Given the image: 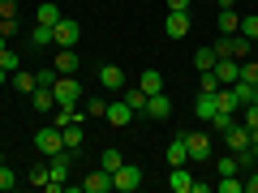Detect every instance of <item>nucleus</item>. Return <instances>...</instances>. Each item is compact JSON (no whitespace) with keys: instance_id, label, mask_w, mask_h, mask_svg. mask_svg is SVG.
Instances as JSON below:
<instances>
[{"instance_id":"f257e3e1","label":"nucleus","mask_w":258,"mask_h":193,"mask_svg":"<svg viewBox=\"0 0 258 193\" xmlns=\"http://www.w3.org/2000/svg\"><path fill=\"white\" fill-rule=\"evenodd\" d=\"M52 99H56V108H78L82 103V82L74 73H60L52 82Z\"/></svg>"},{"instance_id":"f03ea898","label":"nucleus","mask_w":258,"mask_h":193,"mask_svg":"<svg viewBox=\"0 0 258 193\" xmlns=\"http://www.w3.org/2000/svg\"><path fill=\"white\" fill-rule=\"evenodd\" d=\"M185 146H189V163H207V159L215 155V142H211V133H203V129H194V133H185Z\"/></svg>"},{"instance_id":"7ed1b4c3","label":"nucleus","mask_w":258,"mask_h":193,"mask_svg":"<svg viewBox=\"0 0 258 193\" xmlns=\"http://www.w3.org/2000/svg\"><path fill=\"white\" fill-rule=\"evenodd\" d=\"M142 184V167L138 163H120L116 172H112V189H120V193H134Z\"/></svg>"},{"instance_id":"20e7f679","label":"nucleus","mask_w":258,"mask_h":193,"mask_svg":"<svg viewBox=\"0 0 258 193\" xmlns=\"http://www.w3.org/2000/svg\"><path fill=\"white\" fill-rule=\"evenodd\" d=\"M47 189L52 193H60L64 189V180H69V150H60V155H52V163H47Z\"/></svg>"},{"instance_id":"39448f33","label":"nucleus","mask_w":258,"mask_h":193,"mask_svg":"<svg viewBox=\"0 0 258 193\" xmlns=\"http://www.w3.org/2000/svg\"><path fill=\"white\" fill-rule=\"evenodd\" d=\"M78 39H82V26H78L74 18H60V22L52 26V43H60V47H74Z\"/></svg>"},{"instance_id":"423d86ee","label":"nucleus","mask_w":258,"mask_h":193,"mask_svg":"<svg viewBox=\"0 0 258 193\" xmlns=\"http://www.w3.org/2000/svg\"><path fill=\"white\" fill-rule=\"evenodd\" d=\"M35 146L43 150V155H60V150H64V142H60V129H56V125L39 129V133H35Z\"/></svg>"},{"instance_id":"0eeeda50","label":"nucleus","mask_w":258,"mask_h":193,"mask_svg":"<svg viewBox=\"0 0 258 193\" xmlns=\"http://www.w3.org/2000/svg\"><path fill=\"white\" fill-rule=\"evenodd\" d=\"M164 35H168V39H185V35H189V13L168 9V18H164Z\"/></svg>"},{"instance_id":"6e6552de","label":"nucleus","mask_w":258,"mask_h":193,"mask_svg":"<svg viewBox=\"0 0 258 193\" xmlns=\"http://www.w3.org/2000/svg\"><path fill=\"white\" fill-rule=\"evenodd\" d=\"M194 180H198V176L189 172V163H181V167L168 172V189H172V193H194Z\"/></svg>"},{"instance_id":"1a4fd4ad","label":"nucleus","mask_w":258,"mask_h":193,"mask_svg":"<svg viewBox=\"0 0 258 193\" xmlns=\"http://www.w3.org/2000/svg\"><path fill=\"white\" fill-rule=\"evenodd\" d=\"M134 116H138V112L129 108L125 99H116V103H108V112H103V120H108V125H116V129H125V125H129V120H134Z\"/></svg>"},{"instance_id":"9d476101","label":"nucleus","mask_w":258,"mask_h":193,"mask_svg":"<svg viewBox=\"0 0 258 193\" xmlns=\"http://www.w3.org/2000/svg\"><path fill=\"white\" fill-rule=\"evenodd\" d=\"M211 73L220 77L224 86H232V82H237V77H241V60H232V56H220V60H215V69H211Z\"/></svg>"},{"instance_id":"9b49d317","label":"nucleus","mask_w":258,"mask_h":193,"mask_svg":"<svg viewBox=\"0 0 258 193\" xmlns=\"http://www.w3.org/2000/svg\"><path fill=\"white\" fill-rule=\"evenodd\" d=\"M99 82H103V90H125V69H120V64H103L99 69Z\"/></svg>"},{"instance_id":"f8f14e48","label":"nucleus","mask_w":258,"mask_h":193,"mask_svg":"<svg viewBox=\"0 0 258 193\" xmlns=\"http://www.w3.org/2000/svg\"><path fill=\"white\" fill-rule=\"evenodd\" d=\"M56 73H78V69H82V56L74 52V47H60V52H56V64H52Z\"/></svg>"},{"instance_id":"ddd939ff","label":"nucleus","mask_w":258,"mask_h":193,"mask_svg":"<svg viewBox=\"0 0 258 193\" xmlns=\"http://www.w3.org/2000/svg\"><path fill=\"white\" fill-rule=\"evenodd\" d=\"M108 189H112V172H103V167H95L82 180V193H108Z\"/></svg>"},{"instance_id":"4468645a","label":"nucleus","mask_w":258,"mask_h":193,"mask_svg":"<svg viewBox=\"0 0 258 193\" xmlns=\"http://www.w3.org/2000/svg\"><path fill=\"white\" fill-rule=\"evenodd\" d=\"M224 142H228V150L237 155V150H245V146H249V129L241 125V120H232V129L224 133Z\"/></svg>"},{"instance_id":"2eb2a0df","label":"nucleus","mask_w":258,"mask_h":193,"mask_svg":"<svg viewBox=\"0 0 258 193\" xmlns=\"http://www.w3.org/2000/svg\"><path fill=\"white\" fill-rule=\"evenodd\" d=\"M147 116H155V120H168V116H172V99H168L164 90H159V94H151V99H147Z\"/></svg>"},{"instance_id":"dca6fc26","label":"nucleus","mask_w":258,"mask_h":193,"mask_svg":"<svg viewBox=\"0 0 258 193\" xmlns=\"http://www.w3.org/2000/svg\"><path fill=\"white\" fill-rule=\"evenodd\" d=\"M181 163H189V146H185V133L168 142V167H181Z\"/></svg>"},{"instance_id":"f3484780","label":"nucleus","mask_w":258,"mask_h":193,"mask_svg":"<svg viewBox=\"0 0 258 193\" xmlns=\"http://www.w3.org/2000/svg\"><path fill=\"white\" fill-rule=\"evenodd\" d=\"M9 86H13L18 94H35L39 77H35V73H26V69H18V73H9Z\"/></svg>"},{"instance_id":"a211bd4d","label":"nucleus","mask_w":258,"mask_h":193,"mask_svg":"<svg viewBox=\"0 0 258 193\" xmlns=\"http://www.w3.org/2000/svg\"><path fill=\"white\" fill-rule=\"evenodd\" d=\"M138 86L147 94H159L164 90V73H159V69H147V73H138Z\"/></svg>"},{"instance_id":"6ab92c4d","label":"nucleus","mask_w":258,"mask_h":193,"mask_svg":"<svg viewBox=\"0 0 258 193\" xmlns=\"http://www.w3.org/2000/svg\"><path fill=\"white\" fill-rule=\"evenodd\" d=\"M215 60H220V56H215V47H198V52H194V69H198V73H211Z\"/></svg>"},{"instance_id":"aec40b11","label":"nucleus","mask_w":258,"mask_h":193,"mask_svg":"<svg viewBox=\"0 0 258 193\" xmlns=\"http://www.w3.org/2000/svg\"><path fill=\"white\" fill-rule=\"evenodd\" d=\"M147 99H151V94L142 90V86H129V82H125V103H129L134 112H147Z\"/></svg>"},{"instance_id":"412c9836","label":"nucleus","mask_w":258,"mask_h":193,"mask_svg":"<svg viewBox=\"0 0 258 193\" xmlns=\"http://www.w3.org/2000/svg\"><path fill=\"white\" fill-rule=\"evenodd\" d=\"M194 112H198V120H211L215 112H220V108H215V94H203V90H198V99H194Z\"/></svg>"},{"instance_id":"4be33fe9","label":"nucleus","mask_w":258,"mask_h":193,"mask_svg":"<svg viewBox=\"0 0 258 193\" xmlns=\"http://www.w3.org/2000/svg\"><path fill=\"white\" fill-rule=\"evenodd\" d=\"M241 30V13L237 9H220V35H237Z\"/></svg>"},{"instance_id":"5701e85b","label":"nucleus","mask_w":258,"mask_h":193,"mask_svg":"<svg viewBox=\"0 0 258 193\" xmlns=\"http://www.w3.org/2000/svg\"><path fill=\"white\" fill-rule=\"evenodd\" d=\"M60 142H64V150H69V155H74V150H82V125L60 129Z\"/></svg>"},{"instance_id":"b1692460","label":"nucleus","mask_w":258,"mask_h":193,"mask_svg":"<svg viewBox=\"0 0 258 193\" xmlns=\"http://www.w3.org/2000/svg\"><path fill=\"white\" fill-rule=\"evenodd\" d=\"M232 120H237V112H215V116L207 120V125H211V133H220V138H224V133L232 129Z\"/></svg>"},{"instance_id":"393cba45","label":"nucleus","mask_w":258,"mask_h":193,"mask_svg":"<svg viewBox=\"0 0 258 193\" xmlns=\"http://www.w3.org/2000/svg\"><path fill=\"white\" fill-rule=\"evenodd\" d=\"M35 22H39V26H56V22H60V9H56V5H39Z\"/></svg>"},{"instance_id":"a878e982","label":"nucleus","mask_w":258,"mask_h":193,"mask_svg":"<svg viewBox=\"0 0 258 193\" xmlns=\"http://www.w3.org/2000/svg\"><path fill=\"white\" fill-rule=\"evenodd\" d=\"M120 163H125V155H120L116 146H108V150H103V155H99V167H103V172H116Z\"/></svg>"},{"instance_id":"bb28decb","label":"nucleus","mask_w":258,"mask_h":193,"mask_svg":"<svg viewBox=\"0 0 258 193\" xmlns=\"http://www.w3.org/2000/svg\"><path fill=\"white\" fill-rule=\"evenodd\" d=\"M0 69H9V73H18V69H22V64H18V52H13L5 39H0Z\"/></svg>"},{"instance_id":"cd10ccee","label":"nucleus","mask_w":258,"mask_h":193,"mask_svg":"<svg viewBox=\"0 0 258 193\" xmlns=\"http://www.w3.org/2000/svg\"><path fill=\"white\" fill-rule=\"evenodd\" d=\"M215 172H220V176H241V163H237V155L228 150L224 159H215Z\"/></svg>"},{"instance_id":"c85d7f7f","label":"nucleus","mask_w":258,"mask_h":193,"mask_svg":"<svg viewBox=\"0 0 258 193\" xmlns=\"http://www.w3.org/2000/svg\"><path fill=\"white\" fill-rule=\"evenodd\" d=\"M241 189H245L241 176H220V180H215V193H241Z\"/></svg>"},{"instance_id":"c756f323","label":"nucleus","mask_w":258,"mask_h":193,"mask_svg":"<svg viewBox=\"0 0 258 193\" xmlns=\"http://www.w3.org/2000/svg\"><path fill=\"white\" fill-rule=\"evenodd\" d=\"M47 180H52V176H47V163H35L26 172V184H39V189H47Z\"/></svg>"},{"instance_id":"7c9ffc66","label":"nucleus","mask_w":258,"mask_h":193,"mask_svg":"<svg viewBox=\"0 0 258 193\" xmlns=\"http://www.w3.org/2000/svg\"><path fill=\"white\" fill-rule=\"evenodd\" d=\"M241 82L258 86V56H249V60H241Z\"/></svg>"},{"instance_id":"2f4dec72","label":"nucleus","mask_w":258,"mask_h":193,"mask_svg":"<svg viewBox=\"0 0 258 193\" xmlns=\"http://www.w3.org/2000/svg\"><path fill=\"white\" fill-rule=\"evenodd\" d=\"M30 43H35V47H47V43H52V26H39V22H35V30H30Z\"/></svg>"},{"instance_id":"473e14b6","label":"nucleus","mask_w":258,"mask_h":193,"mask_svg":"<svg viewBox=\"0 0 258 193\" xmlns=\"http://www.w3.org/2000/svg\"><path fill=\"white\" fill-rule=\"evenodd\" d=\"M220 77H215V73H198V90H203V94H215V90H220Z\"/></svg>"},{"instance_id":"72a5a7b5","label":"nucleus","mask_w":258,"mask_h":193,"mask_svg":"<svg viewBox=\"0 0 258 193\" xmlns=\"http://www.w3.org/2000/svg\"><path fill=\"white\" fill-rule=\"evenodd\" d=\"M9 189H18V172L5 163V167H0V193H9Z\"/></svg>"},{"instance_id":"f704fd0d","label":"nucleus","mask_w":258,"mask_h":193,"mask_svg":"<svg viewBox=\"0 0 258 193\" xmlns=\"http://www.w3.org/2000/svg\"><path fill=\"white\" fill-rule=\"evenodd\" d=\"M237 35H245V39H258V13L241 18V30H237Z\"/></svg>"},{"instance_id":"c9c22d12","label":"nucleus","mask_w":258,"mask_h":193,"mask_svg":"<svg viewBox=\"0 0 258 193\" xmlns=\"http://www.w3.org/2000/svg\"><path fill=\"white\" fill-rule=\"evenodd\" d=\"M241 125H245V129H258V103H245V108H241Z\"/></svg>"},{"instance_id":"e433bc0d","label":"nucleus","mask_w":258,"mask_h":193,"mask_svg":"<svg viewBox=\"0 0 258 193\" xmlns=\"http://www.w3.org/2000/svg\"><path fill=\"white\" fill-rule=\"evenodd\" d=\"M18 35V18H0V39H13Z\"/></svg>"},{"instance_id":"4c0bfd02","label":"nucleus","mask_w":258,"mask_h":193,"mask_svg":"<svg viewBox=\"0 0 258 193\" xmlns=\"http://www.w3.org/2000/svg\"><path fill=\"white\" fill-rule=\"evenodd\" d=\"M86 116H103V112H108V103H103V99H86Z\"/></svg>"},{"instance_id":"58836bf2","label":"nucleus","mask_w":258,"mask_h":193,"mask_svg":"<svg viewBox=\"0 0 258 193\" xmlns=\"http://www.w3.org/2000/svg\"><path fill=\"white\" fill-rule=\"evenodd\" d=\"M0 18H18V0H0Z\"/></svg>"},{"instance_id":"ea45409f","label":"nucleus","mask_w":258,"mask_h":193,"mask_svg":"<svg viewBox=\"0 0 258 193\" xmlns=\"http://www.w3.org/2000/svg\"><path fill=\"white\" fill-rule=\"evenodd\" d=\"M35 77H39V86H52L60 73H56V69H43V73H35Z\"/></svg>"},{"instance_id":"a19ab883","label":"nucleus","mask_w":258,"mask_h":193,"mask_svg":"<svg viewBox=\"0 0 258 193\" xmlns=\"http://www.w3.org/2000/svg\"><path fill=\"white\" fill-rule=\"evenodd\" d=\"M245 189H249V193H258V167H254V172H249V180H245Z\"/></svg>"},{"instance_id":"79ce46f5","label":"nucleus","mask_w":258,"mask_h":193,"mask_svg":"<svg viewBox=\"0 0 258 193\" xmlns=\"http://www.w3.org/2000/svg\"><path fill=\"white\" fill-rule=\"evenodd\" d=\"M168 9H181V13H189V0H168Z\"/></svg>"},{"instance_id":"37998d69","label":"nucleus","mask_w":258,"mask_h":193,"mask_svg":"<svg viewBox=\"0 0 258 193\" xmlns=\"http://www.w3.org/2000/svg\"><path fill=\"white\" fill-rule=\"evenodd\" d=\"M220 9H237V0H220Z\"/></svg>"},{"instance_id":"c03bdc74","label":"nucleus","mask_w":258,"mask_h":193,"mask_svg":"<svg viewBox=\"0 0 258 193\" xmlns=\"http://www.w3.org/2000/svg\"><path fill=\"white\" fill-rule=\"evenodd\" d=\"M0 86H9V69H0Z\"/></svg>"},{"instance_id":"a18cd8bd","label":"nucleus","mask_w":258,"mask_h":193,"mask_svg":"<svg viewBox=\"0 0 258 193\" xmlns=\"http://www.w3.org/2000/svg\"><path fill=\"white\" fill-rule=\"evenodd\" d=\"M254 56H258V39H254Z\"/></svg>"}]
</instances>
